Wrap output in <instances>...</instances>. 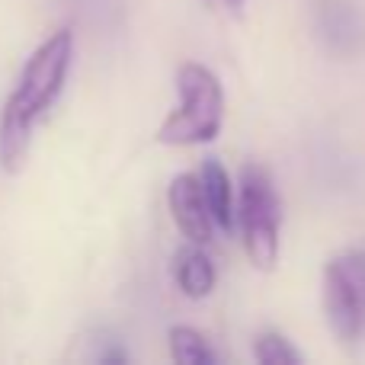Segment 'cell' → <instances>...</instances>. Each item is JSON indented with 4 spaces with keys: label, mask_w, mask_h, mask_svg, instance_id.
<instances>
[{
    "label": "cell",
    "mask_w": 365,
    "mask_h": 365,
    "mask_svg": "<svg viewBox=\"0 0 365 365\" xmlns=\"http://www.w3.org/2000/svg\"><path fill=\"white\" fill-rule=\"evenodd\" d=\"M74 61V32L58 29L26 58L13 93L6 96L0 113V167L19 173L29 158L36 122L55 106Z\"/></svg>",
    "instance_id": "1"
},
{
    "label": "cell",
    "mask_w": 365,
    "mask_h": 365,
    "mask_svg": "<svg viewBox=\"0 0 365 365\" xmlns=\"http://www.w3.org/2000/svg\"><path fill=\"white\" fill-rule=\"evenodd\" d=\"M180 106L158 125V145L189 148L215 141L225 122V87L202 61H186L177 71Z\"/></svg>",
    "instance_id": "2"
},
{
    "label": "cell",
    "mask_w": 365,
    "mask_h": 365,
    "mask_svg": "<svg viewBox=\"0 0 365 365\" xmlns=\"http://www.w3.org/2000/svg\"><path fill=\"white\" fill-rule=\"evenodd\" d=\"M234 221L240 227L244 253L257 269H276L279 263V234H282V199L276 182L259 164H247L240 170Z\"/></svg>",
    "instance_id": "3"
},
{
    "label": "cell",
    "mask_w": 365,
    "mask_h": 365,
    "mask_svg": "<svg viewBox=\"0 0 365 365\" xmlns=\"http://www.w3.org/2000/svg\"><path fill=\"white\" fill-rule=\"evenodd\" d=\"M324 314L340 343L365 334V247L336 253L324 266Z\"/></svg>",
    "instance_id": "4"
},
{
    "label": "cell",
    "mask_w": 365,
    "mask_h": 365,
    "mask_svg": "<svg viewBox=\"0 0 365 365\" xmlns=\"http://www.w3.org/2000/svg\"><path fill=\"white\" fill-rule=\"evenodd\" d=\"M314 32L324 48L340 58H353L365 48V16L349 0H317Z\"/></svg>",
    "instance_id": "5"
},
{
    "label": "cell",
    "mask_w": 365,
    "mask_h": 365,
    "mask_svg": "<svg viewBox=\"0 0 365 365\" xmlns=\"http://www.w3.org/2000/svg\"><path fill=\"white\" fill-rule=\"evenodd\" d=\"M167 205H170L173 225L189 244L205 247L215 234L212 215L205 208V195H202V182L195 173H177L167 189Z\"/></svg>",
    "instance_id": "6"
},
{
    "label": "cell",
    "mask_w": 365,
    "mask_h": 365,
    "mask_svg": "<svg viewBox=\"0 0 365 365\" xmlns=\"http://www.w3.org/2000/svg\"><path fill=\"white\" fill-rule=\"evenodd\" d=\"M199 182H202V195H205V208L212 215V225L218 231H231L234 227V189H231V177H227L225 164L208 158L199 170Z\"/></svg>",
    "instance_id": "7"
},
{
    "label": "cell",
    "mask_w": 365,
    "mask_h": 365,
    "mask_svg": "<svg viewBox=\"0 0 365 365\" xmlns=\"http://www.w3.org/2000/svg\"><path fill=\"white\" fill-rule=\"evenodd\" d=\"M173 279L186 298H208L215 289V263L199 244L182 247L173 259Z\"/></svg>",
    "instance_id": "8"
},
{
    "label": "cell",
    "mask_w": 365,
    "mask_h": 365,
    "mask_svg": "<svg viewBox=\"0 0 365 365\" xmlns=\"http://www.w3.org/2000/svg\"><path fill=\"white\" fill-rule=\"evenodd\" d=\"M170 359L177 365H212L218 362L215 349L208 346V340L199 334V330L186 327V324H177L170 327Z\"/></svg>",
    "instance_id": "9"
},
{
    "label": "cell",
    "mask_w": 365,
    "mask_h": 365,
    "mask_svg": "<svg viewBox=\"0 0 365 365\" xmlns=\"http://www.w3.org/2000/svg\"><path fill=\"white\" fill-rule=\"evenodd\" d=\"M253 359L259 365H302L304 356L285 340L279 330H263L253 340Z\"/></svg>",
    "instance_id": "10"
},
{
    "label": "cell",
    "mask_w": 365,
    "mask_h": 365,
    "mask_svg": "<svg viewBox=\"0 0 365 365\" xmlns=\"http://www.w3.org/2000/svg\"><path fill=\"white\" fill-rule=\"evenodd\" d=\"M77 10L83 13L93 23H113L115 13H119V4L115 0H74Z\"/></svg>",
    "instance_id": "11"
},
{
    "label": "cell",
    "mask_w": 365,
    "mask_h": 365,
    "mask_svg": "<svg viewBox=\"0 0 365 365\" xmlns=\"http://www.w3.org/2000/svg\"><path fill=\"white\" fill-rule=\"evenodd\" d=\"M90 359L100 362V365H125V362H128V353L122 349V343H119V340L106 336V340H103V349H96V353L90 356Z\"/></svg>",
    "instance_id": "12"
},
{
    "label": "cell",
    "mask_w": 365,
    "mask_h": 365,
    "mask_svg": "<svg viewBox=\"0 0 365 365\" xmlns=\"http://www.w3.org/2000/svg\"><path fill=\"white\" fill-rule=\"evenodd\" d=\"M225 4H227V6H234V10H237V6H244L247 0H225Z\"/></svg>",
    "instance_id": "13"
}]
</instances>
